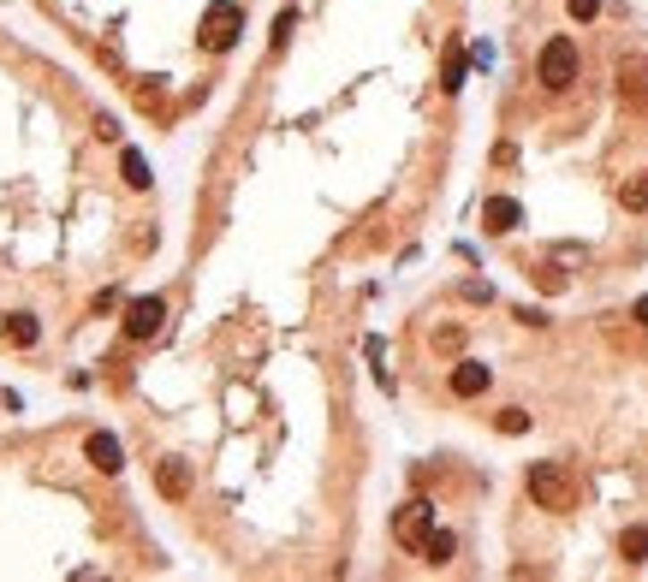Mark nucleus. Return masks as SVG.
<instances>
[{
  "mask_svg": "<svg viewBox=\"0 0 648 582\" xmlns=\"http://www.w3.org/2000/svg\"><path fill=\"white\" fill-rule=\"evenodd\" d=\"M524 487H530V499L541 511H571V505H577V482H571L566 464H530Z\"/></svg>",
  "mask_w": 648,
  "mask_h": 582,
  "instance_id": "obj_1",
  "label": "nucleus"
},
{
  "mask_svg": "<svg viewBox=\"0 0 648 582\" xmlns=\"http://www.w3.org/2000/svg\"><path fill=\"white\" fill-rule=\"evenodd\" d=\"M577 42L571 36H553L548 48H541V60H535V78H541V89H571L577 83Z\"/></svg>",
  "mask_w": 648,
  "mask_h": 582,
  "instance_id": "obj_2",
  "label": "nucleus"
},
{
  "mask_svg": "<svg viewBox=\"0 0 648 582\" xmlns=\"http://www.w3.org/2000/svg\"><path fill=\"white\" fill-rule=\"evenodd\" d=\"M244 36V6H233V0H215L209 13H202V48L209 54H226Z\"/></svg>",
  "mask_w": 648,
  "mask_h": 582,
  "instance_id": "obj_3",
  "label": "nucleus"
},
{
  "mask_svg": "<svg viewBox=\"0 0 648 582\" xmlns=\"http://www.w3.org/2000/svg\"><path fill=\"white\" fill-rule=\"evenodd\" d=\"M161 321H166V303H161V298L125 303V339H155V333H161Z\"/></svg>",
  "mask_w": 648,
  "mask_h": 582,
  "instance_id": "obj_4",
  "label": "nucleus"
},
{
  "mask_svg": "<svg viewBox=\"0 0 648 582\" xmlns=\"http://www.w3.org/2000/svg\"><path fill=\"white\" fill-rule=\"evenodd\" d=\"M429 523H434V505L411 499V505L399 511V523H393V535H399L405 547H422V541H429Z\"/></svg>",
  "mask_w": 648,
  "mask_h": 582,
  "instance_id": "obj_5",
  "label": "nucleus"
},
{
  "mask_svg": "<svg viewBox=\"0 0 648 582\" xmlns=\"http://www.w3.org/2000/svg\"><path fill=\"white\" fill-rule=\"evenodd\" d=\"M83 458H90L101 476H119V469H125V451H119L114 434H90V440H83Z\"/></svg>",
  "mask_w": 648,
  "mask_h": 582,
  "instance_id": "obj_6",
  "label": "nucleus"
},
{
  "mask_svg": "<svg viewBox=\"0 0 648 582\" xmlns=\"http://www.w3.org/2000/svg\"><path fill=\"white\" fill-rule=\"evenodd\" d=\"M155 487H161L166 499H184L191 493V469H184L179 458H166V464H155Z\"/></svg>",
  "mask_w": 648,
  "mask_h": 582,
  "instance_id": "obj_7",
  "label": "nucleus"
},
{
  "mask_svg": "<svg viewBox=\"0 0 648 582\" xmlns=\"http://www.w3.org/2000/svg\"><path fill=\"white\" fill-rule=\"evenodd\" d=\"M488 381H494V375H488L482 363H458V368H452V392H458V399H476V392H488Z\"/></svg>",
  "mask_w": 648,
  "mask_h": 582,
  "instance_id": "obj_8",
  "label": "nucleus"
},
{
  "mask_svg": "<svg viewBox=\"0 0 648 582\" xmlns=\"http://www.w3.org/2000/svg\"><path fill=\"white\" fill-rule=\"evenodd\" d=\"M618 96L648 107V66H643V60H625V66H618Z\"/></svg>",
  "mask_w": 648,
  "mask_h": 582,
  "instance_id": "obj_9",
  "label": "nucleus"
},
{
  "mask_svg": "<svg viewBox=\"0 0 648 582\" xmlns=\"http://www.w3.org/2000/svg\"><path fill=\"white\" fill-rule=\"evenodd\" d=\"M0 327H6V339H13L18 350H30L36 339H42V327H36V316H30V309H18V316H6Z\"/></svg>",
  "mask_w": 648,
  "mask_h": 582,
  "instance_id": "obj_10",
  "label": "nucleus"
},
{
  "mask_svg": "<svg viewBox=\"0 0 648 582\" xmlns=\"http://www.w3.org/2000/svg\"><path fill=\"white\" fill-rule=\"evenodd\" d=\"M482 220H488V232H512V226H517V202L512 197H494L482 208Z\"/></svg>",
  "mask_w": 648,
  "mask_h": 582,
  "instance_id": "obj_11",
  "label": "nucleus"
},
{
  "mask_svg": "<svg viewBox=\"0 0 648 582\" xmlns=\"http://www.w3.org/2000/svg\"><path fill=\"white\" fill-rule=\"evenodd\" d=\"M119 173H125V184H132V190H149V161H143L137 149L119 155Z\"/></svg>",
  "mask_w": 648,
  "mask_h": 582,
  "instance_id": "obj_12",
  "label": "nucleus"
},
{
  "mask_svg": "<svg viewBox=\"0 0 648 582\" xmlns=\"http://www.w3.org/2000/svg\"><path fill=\"white\" fill-rule=\"evenodd\" d=\"M618 202H625L631 215H648V173H636V179L625 184V190H618Z\"/></svg>",
  "mask_w": 648,
  "mask_h": 582,
  "instance_id": "obj_13",
  "label": "nucleus"
},
{
  "mask_svg": "<svg viewBox=\"0 0 648 582\" xmlns=\"http://www.w3.org/2000/svg\"><path fill=\"white\" fill-rule=\"evenodd\" d=\"M452 547H458V541H452V535H447V529H434V535H429V541H422V552H429L434 565H447V559H452Z\"/></svg>",
  "mask_w": 648,
  "mask_h": 582,
  "instance_id": "obj_14",
  "label": "nucleus"
},
{
  "mask_svg": "<svg viewBox=\"0 0 648 582\" xmlns=\"http://www.w3.org/2000/svg\"><path fill=\"white\" fill-rule=\"evenodd\" d=\"M618 552H625V559H648V529H625V541H618Z\"/></svg>",
  "mask_w": 648,
  "mask_h": 582,
  "instance_id": "obj_15",
  "label": "nucleus"
},
{
  "mask_svg": "<svg viewBox=\"0 0 648 582\" xmlns=\"http://www.w3.org/2000/svg\"><path fill=\"white\" fill-rule=\"evenodd\" d=\"M530 428V416L524 410H499V434H524Z\"/></svg>",
  "mask_w": 648,
  "mask_h": 582,
  "instance_id": "obj_16",
  "label": "nucleus"
},
{
  "mask_svg": "<svg viewBox=\"0 0 648 582\" xmlns=\"http://www.w3.org/2000/svg\"><path fill=\"white\" fill-rule=\"evenodd\" d=\"M465 83V54H447V96Z\"/></svg>",
  "mask_w": 648,
  "mask_h": 582,
  "instance_id": "obj_17",
  "label": "nucleus"
},
{
  "mask_svg": "<svg viewBox=\"0 0 648 582\" xmlns=\"http://www.w3.org/2000/svg\"><path fill=\"white\" fill-rule=\"evenodd\" d=\"M566 6H571V18H595L601 13V0H566Z\"/></svg>",
  "mask_w": 648,
  "mask_h": 582,
  "instance_id": "obj_18",
  "label": "nucleus"
},
{
  "mask_svg": "<svg viewBox=\"0 0 648 582\" xmlns=\"http://www.w3.org/2000/svg\"><path fill=\"white\" fill-rule=\"evenodd\" d=\"M292 42V13H280V24H274V48H286Z\"/></svg>",
  "mask_w": 648,
  "mask_h": 582,
  "instance_id": "obj_19",
  "label": "nucleus"
}]
</instances>
